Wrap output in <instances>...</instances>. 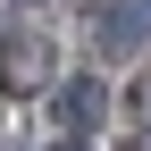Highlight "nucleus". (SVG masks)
Wrapping results in <instances>:
<instances>
[{"mask_svg":"<svg viewBox=\"0 0 151 151\" xmlns=\"http://www.w3.org/2000/svg\"><path fill=\"white\" fill-rule=\"evenodd\" d=\"M151 34V0H109L101 9V50H134Z\"/></svg>","mask_w":151,"mask_h":151,"instance_id":"obj_1","label":"nucleus"},{"mask_svg":"<svg viewBox=\"0 0 151 151\" xmlns=\"http://www.w3.org/2000/svg\"><path fill=\"white\" fill-rule=\"evenodd\" d=\"M101 118H109V92L92 84V76H76V84L59 92V126H67V134H84V126H101Z\"/></svg>","mask_w":151,"mask_h":151,"instance_id":"obj_2","label":"nucleus"},{"mask_svg":"<svg viewBox=\"0 0 151 151\" xmlns=\"http://www.w3.org/2000/svg\"><path fill=\"white\" fill-rule=\"evenodd\" d=\"M143 118H151V84H143Z\"/></svg>","mask_w":151,"mask_h":151,"instance_id":"obj_3","label":"nucleus"},{"mask_svg":"<svg viewBox=\"0 0 151 151\" xmlns=\"http://www.w3.org/2000/svg\"><path fill=\"white\" fill-rule=\"evenodd\" d=\"M59 151H76V143H59Z\"/></svg>","mask_w":151,"mask_h":151,"instance_id":"obj_4","label":"nucleus"}]
</instances>
